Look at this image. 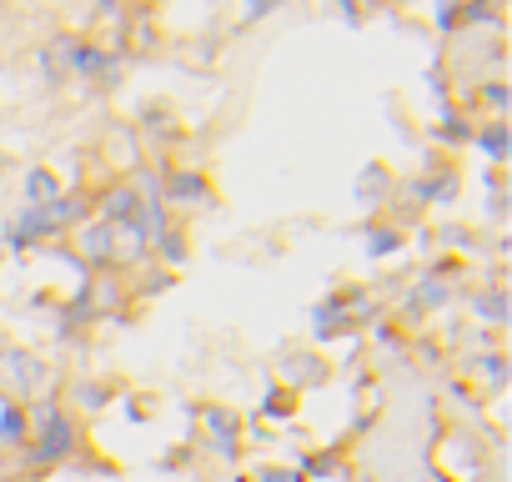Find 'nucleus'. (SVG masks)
Segmentation results:
<instances>
[{"label": "nucleus", "mask_w": 512, "mask_h": 482, "mask_svg": "<svg viewBox=\"0 0 512 482\" xmlns=\"http://www.w3.org/2000/svg\"><path fill=\"white\" fill-rule=\"evenodd\" d=\"M171 191H176V201H181V196H201V181H196V176H176Z\"/></svg>", "instance_id": "nucleus-7"}, {"label": "nucleus", "mask_w": 512, "mask_h": 482, "mask_svg": "<svg viewBox=\"0 0 512 482\" xmlns=\"http://www.w3.org/2000/svg\"><path fill=\"white\" fill-rule=\"evenodd\" d=\"M26 442H31V462H36V467L61 462V457H71V447H76V422H71L61 407H46V412H41V432L26 437Z\"/></svg>", "instance_id": "nucleus-2"}, {"label": "nucleus", "mask_w": 512, "mask_h": 482, "mask_svg": "<svg viewBox=\"0 0 512 482\" xmlns=\"http://www.w3.org/2000/svg\"><path fill=\"white\" fill-rule=\"evenodd\" d=\"M76 216H81V201H71V196H56V201H46V206H26L21 221L11 226V247H26V241H36V236H46V231H61V226H71Z\"/></svg>", "instance_id": "nucleus-1"}, {"label": "nucleus", "mask_w": 512, "mask_h": 482, "mask_svg": "<svg viewBox=\"0 0 512 482\" xmlns=\"http://www.w3.org/2000/svg\"><path fill=\"white\" fill-rule=\"evenodd\" d=\"M86 257H91L96 267L116 262V236H111V226H106V221H101L96 231H86Z\"/></svg>", "instance_id": "nucleus-4"}, {"label": "nucleus", "mask_w": 512, "mask_h": 482, "mask_svg": "<svg viewBox=\"0 0 512 482\" xmlns=\"http://www.w3.org/2000/svg\"><path fill=\"white\" fill-rule=\"evenodd\" d=\"M46 76L51 81H76V61H81V41H71V36H56L51 46H46Z\"/></svg>", "instance_id": "nucleus-3"}, {"label": "nucleus", "mask_w": 512, "mask_h": 482, "mask_svg": "<svg viewBox=\"0 0 512 482\" xmlns=\"http://www.w3.org/2000/svg\"><path fill=\"white\" fill-rule=\"evenodd\" d=\"M482 146H487V151H492V156H502V126H492V131H487V136H482Z\"/></svg>", "instance_id": "nucleus-8"}, {"label": "nucleus", "mask_w": 512, "mask_h": 482, "mask_svg": "<svg viewBox=\"0 0 512 482\" xmlns=\"http://www.w3.org/2000/svg\"><path fill=\"white\" fill-rule=\"evenodd\" d=\"M0 442H26V412L16 402L0 412Z\"/></svg>", "instance_id": "nucleus-6"}, {"label": "nucleus", "mask_w": 512, "mask_h": 482, "mask_svg": "<svg viewBox=\"0 0 512 482\" xmlns=\"http://www.w3.org/2000/svg\"><path fill=\"white\" fill-rule=\"evenodd\" d=\"M26 196H31V206H46V201L61 196V181H56L51 171H31V176H26Z\"/></svg>", "instance_id": "nucleus-5"}]
</instances>
